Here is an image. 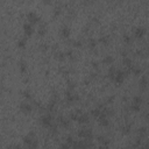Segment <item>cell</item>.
Returning <instances> with one entry per match:
<instances>
[{
	"label": "cell",
	"instance_id": "cell-5",
	"mask_svg": "<svg viewBox=\"0 0 149 149\" xmlns=\"http://www.w3.org/2000/svg\"><path fill=\"white\" fill-rule=\"evenodd\" d=\"M32 109H33L32 105H30V104H28V103H22L20 105V111L23 112L25 114H28V113H30V112H32Z\"/></svg>",
	"mask_w": 149,
	"mask_h": 149
},
{
	"label": "cell",
	"instance_id": "cell-18",
	"mask_svg": "<svg viewBox=\"0 0 149 149\" xmlns=\"http://www.w3.org/2000/svg\"><path fill=\"white\" fill-rule=\"evenodd\" d=\"M19 66H20V71L22 72V73H25V72L27 71V65H26V62H25V61H21Z\"/></svg>",
	"mask_w": 149,
	"mask_h": 149
},
{
	"label": "cell",
	"instance_id": "cell-20",
	"mask_svg": "<svg viewBox=\"0 0 149 149\" xmlns=\"http://www.w3.org/2000/svg\"><path fill=\"white\" fill-rule=\"evenodd\" d=\"M141 108V105H138V104H134L133 103L132 105H131V109H132L133 112H139Z\"/></svg>",
	"mask_w": 149,
	"mask_h": 149
},
{
	"label": "cell",
	"instance_id": "cell-4",
	"mask_svg": "<svg viewBox=\"0 0 149 149\" xmlns=\"http://www.w3.org/2000/svg\"><path fill=\"white\" fill-rule=\"evenodd\" d=\"M125 77H126V73H125V71H123V70H118L117 74H115V78H114V82L118 84V85H119V84H121L123 82Z\"/></svg>",
	"mask_w": 149,
	"mask_h": 149
},
{
	"label": "cell",
	"instance_id": "cell-29",
	"mask_svg": "<svg viewBox=\"0 0 149 149\" xmlns=\"http://www.w3.org/2000/svg\"><path fill=\"white\" fill-rule=\"evenodd\" d=\"M73 142H74V140L72 139V136H68V138H66V143H68V144L72 146V143H73Z\"/></svg>",
	"mask_w": 149,
	"mask_h": 149
},
{
	"label": "cell",
	"instance_id": "cell-26",
	"mask_svg": "<svg viewBox=\"0 0 149 149\" xmlns=\"http://www.w3.org/2000/svg\"><path fill=\"white\" fill-rule=\"evenodd\" d=\"M74 87H76V83H73V82H69L68 83V91H72Z\"/></svg>",
	"mask_w": 149,
	"mask_h": 149
},
{
	"label": "cell",
	"instance_id": "cell-37",
	"mask_svg": "<svg viewBox=\"0 0 149 149\" xmlns=\"http://www.w3.org/2000/svg\"><path fill=\"white\" fill-rule=\"evenodd\" d=\"M92 65L95 66L96 69H97V68H98V63H97V62H93V63H92Z\"/></svg>",
	"mask_w": 149,
	"mask_h": 149
},
{
	"label": "cell",
	"instance_id": "cell-19",
	"mask_svg": "<svg viewBox=\"0 0 149 149\" xmlns=\"http://www.w3.org/2000/svg\"><path fill=\"white\" fill-rule=\"evenodd\" d=\"M147 84H148V80H147V78H146V77H142V78H141L140 85H141V87H142V90H144V89H146Z\"/></svg>",
	"mask_w": 149,
	"mask_h": 149
},
{
	"label": "cell",
	"instance_id": "cell-34",
	"mask_svg": "<svg viewBox=\"0 0 149 149\" xmlns=\"http://www.w3.org/2000/svg\"><path fill=\"white\" fill-rule=\"evenodd\" d=\"M47 49H48V46H47V44H42V46H41V50H47Z\"/></svg>",
	"mask_w": 149,
	"mask_h": 149
},
{
	"label": "cell",
	"instance_id": "cell-27",
	"mask_svg": "<svg viewBox=\"0 0 149 149\" xmlns=\"http://www.w3.org/2000/svg\"><path fill=\"white\" fill-rule=\"evenodd\" d=\"M100 42L103 43V44H107V43H108V36H101Z\"/></svg>",
	"mask_w": 149,
	"mask_h": 149
},
{
	"label": "cell",
	"instance_id": "cell-9",
	"mask_svg": "<svg viewBox=\"0 0 149 149\" xmlns=\"http://www.w3.org/2000/svg\"><path fill=\"white\" fill-rule=\"evenodd\" d=\"M78 122L79 123H87L89 122V115L86 114V113L80 114L79 118H78Z\"/></svg>",
	"mask_w": 149,
	"mask_h": 149
},
{
	"label": "cell",
	"instance_id": "cell-35",
	"mask_svg": "<svg viewBox=\"0 0 149 149\" xmlns=\"http://www.w3.org/2000/svg\"><path fill=\"white\" fill-rule=\"evenodd\" d=\"M109 146H105V144H100V147H99V149H108Z\"/></svg>",
	"mask_w": 149,
	"mask_h": 149
},
{
	"label": "cell",
	"instance_id": "cell-14",
	"mask_svg": "<svg viewBox=\"0 0 149 149\" xmlns=\"http://www.w3.org/2000/svg\"><path fill=\"white\" fill-rule=\"evenodd\" d=\"M61 34H62V36L63 37H69L70 36V30H69V28L68 27H63L62 28V30H61Z\"/></svg>",
	"mask_w": 149,
	"mask_h": 149
},
{
	"label": "cell",
	"instance_id": "cell-30",
	"mask_svg": "<svg viewBox=\"0 0 149 149\" xmlns=\"http://www.w3.org/2000/svg\"><path fill=\"white\" fill-rule=\"evenodd\" d=\"M123 40H125V42H126V43H131V42H132V37L129 36V35H125Z\"/></svg>",
	"mask_w": 149,
	"mask_h": 149
},
{
	"label": "cell",
	"instance_id": "cell-16",
	"mask_svg": "<svg viewBox=\"0 0 149 149\" xmlns=\"http://www.w3.org/2000/svg\"><path fill=\"white\" fill-rule=\"evenodd\" d=\"M91 114L93 115V117H96V118H99V117H100V114H101V109H99L97 107V108L92 109V111H91Z\"/></svg>",
	"mask_w": 149,
	"mask_h": 149
},
{
	"label": "cell",
	"instance_id": "cell-25",
	"mask_svg": "<svg viewBox=\"0 0 149 149\" xmlns=\"http://www.w3.org/2000/svg\"><path fill=\"white\" fill-rule=\"evenodd\" d=\"M112 62H113V57H112V56H106V57L104 58V63L111 64Z\"/></svg>",
	"mask_w": 149,
	"mask_h": 149
},
{
	"label": "cell",
	"instance_id": "cell-38",
	"mask_svg": "<svg viewBox=\"0 0 149 149\" xmlns=\"http://www.w3.org/2000/svg\"><path fill=\"white\" fill-rule=\"evenodd\" d=\"M83 149H85V148H83Z\"/></svg>",
	"mask_w": 149,
	"mask_h": 149
},
{
	"label": "cell",
	"instance_id": "cell-6",
	"mask_svg": "<svg viewBox=\"0 0 149 149\" xmlns=\"http://www.w3.org/2000/svg\"><path fill=\"white\" fill-rule=\"evenodd\" d=\"M144 34H146V29H144L143 27H138V28L135 29V32H134L135 37H138V39H141V37H143Z\"/></svg>",
	"mask_w": 149,
	"mask_h": 149
},
{
	"label": "cell",
	"instance_id": "cell-1",
	"mask_svg": "<svg viewBox=\"0 0 149 149\" xmlns=\"http://www.w3.org/2000/svg\"><path fill=\"white\" fill-rule=\"evenodd\" d=\"M52 115L50 114V113H47V114H44L42 118H41V123H42L43 126L46 127H51L54 123H52Z\"/></svg>",
	"mask_w": 149,
	"mask_h": 149
},
{
	"label": "cell",
	"instance_id": "cell-32",
	"mask_svg": "<svg viewBox=\"0 0 149 149\" xmlns=\"http://www.w3.org/2000/svg\"><path fill=\"white\" fill-rule=\"evenodd\" d=\"M73 46L77 47V48H80V47L83 46V43H82V41H74V42H73Z\"/></svg>",
	"mask_w": 149,
	"mask_h": 149
},
{
	"label": "cell",
	"instance_id": "cell-24",
	"mask_svg": "<svg viewBox=\"0 0 149 149\" xmlns=\"http://www.w3.org/2000/svg\"><path fill=\"white\" fill-rule=\"evenodd\" d=\"M89 46H90V48H96V46H97V41L93 40V39H90L89 40Z\"/></svg>",
	"mask_w": 149,
	"mask_h": 149
},
{
	"label": "cell",
	"instance_id": "cell-21",
	"mask_svg": "<svg viewBox=\"0 0 149 149\" xmlns=\"http://www.w3.org/2000/svg\"><path fill=\"white\" fill-rule=\"evenodd\" d=\"M133 103L138 104V105H141V104H142V98H141L140 96H135V97L133 98Z\"/></svg>",
	"mask_w": 149,
	"mask_h": 149
},
{
	"label": "cell",
	"instance_id": "cell-33",
	"mask_svg": "<svg viewBox=\"0 0 149 149\" xmlns=\"http://www.w3.org/2000/svg\"><path fill=\"white\" fill-rule=\"evenodd\" d=\"M60 149H70V144H68V143H63L62 146H61V148Z\"/></svg>",
	"mask_w": 149,
	"mask_h": 149
},
{
	"label": "cell",
	"instance_id": "cell-7",
	"mask_svg": "<svg viewBox=\"0 0 149 149\" xmlns=\"http://www.w3.org/2000/svg\"><path fill=\"white\" fill-rule=\"evenodd\" d=\"M27 17L29 19V21L32 23H36L40 21V17H39V15L35 14V13H33V12H30V13H28V15H27Z\"/></svg>",
	"mask_w": 149,
	"mask_h": 149
},
{
	"label": "cell",
	"instance_id": "cell-31",
	"mask_svg": "<svg viewBox=\"0 0 149 149\" xmlns=\"http://www.w3.org/2000/svg\"><path fill=\"white\" fill-rule=\"evenodd\" d=\"M23 97L27 98V99H30V98H32V95H30V92L29 91H25L23 92Z\"/></svg>",
	"mask_w": 149,
	"mask_h": 149
},
{
	"label": "cell",
	"instance_id": "cell-13",
	"mask_svg": "<svg viewBox=\"0 0 149 149\" xmlns=\"http://www.w3.org/2000/svg\"><path fill=\"white\" fill-rule=\"evenodd\" d=\"M47 25L46 23H42L40 26V28H39V34L41 35V36H43V35H46L47 34Z\"/></svg>",
	"mask_w": 149,
	"mask_h": 149
},
{
	"label": "cell",
	"instance_id": "cell-8",
	"mask_svg": "<svg viewBox=\"0 0 149 149\" xmlns=\"http://www.w3.org/2000/svg\"><path fill=\"white\" fill-rule=\"evenodd\" d=\"M23 30H25V34L27 35V36H30V35L33 34V27L30 23H25L23 25Z\"/></svg>",
	"mask_w": 149,
	"mask_h": 149
},
{
	"label": "cell",
	"instance_id": "cell-36",
	"mask_svg": "<svg viewBox=\"0 0 149 149\" xmlns=\"http://www.w3.org/2000/svg\"><path fill=\"white\" fill-rule=\"evenodd\" d=\"M144 118H146L147 120H149V111H148V112H147L146 114H144Z\"/></svg>",
	"mask_w": 149,
	"mask_h": 149
},
{
	"label": "cell",
	"instance_id": "cell-23",
	"mask_svg": "<svg viewBox=\"0 0 149 149\" xmlns=\"http://www.w3.org/2000/svg\"><path fill=\"white\" fill-rule=\"evenodd\" d=\"M25 46H26V39H22V40L17 41V47H20V48H25Z\"/></svg>",
	"mask_w": 149,
	"mask_h": 149
},
{
	"label": "cell",
	"instance_id": "cell-22",
	"mask_svg": "<svg viewBox=\"0 0 149 149\" xmlns=\"http://www.w3.org/2000/svg\"><path fill=\"white\" fill-rule=\"evenodd\" d=\"M65 56H66L65 52H61L60 51V52H57V54H56V56H55V57H57L60 61H63L64 58H65Z\"/></svg>",
	"mask_w": 149,
	"mask_h": 149
},
{
	"label": "cell",
	"instance_id": "cell-17",
	"mask_svg": "<svg viewBox=\"0 0 149 149\" xmlns=\"http://www.w3.org/2000/svg\"><path fill=\"white\" fill-rule=\"evenodd\" d=\"M108 119L107 118H99V125L101 126H108Z\"/></svg>",
	"mask_w": 149,
	"mask_h": 149
},
{
	"label": "cell",
	"instance_id": "cell-3",
	"mask_svg": "<svg viewBox=\"0 0 149 149\" xmlns=\"http://www.w3.org/2000/svg\"><path fill=\"white\" fill-rule=\"evenodd\" d=\"M65 98H66V101H68L69 104L74 103V101H77L78 99H79V97H78L76 93H72V91H66Z\"/></svg>",
	"mask_w": 149,
	"mask_h": 149
},
{
	"label": "cell",
	"instance_id": "cell-28",
	"mask_svg": "<svg viewBox=\"0 0 149 149\" xmlns=\"http://www.w3.org/2000/svg\"><path fill=\"white\" fill-rule=\"evenodd\" d=\"M132 72L134 74H139V73H141V69H140V68H135V66H133V68H132Z\"/></svg>",
	"mask_w": 149,
	"mask_h": 149
},
{
	"label": "cell",
	"instance_id": "cell-15",
	"mask_svg": "<svg viewBox=\"0 0 149 149\" xmlns=\"http://www.w3.org/2000/svg\"><path fill=\"white\" fill-rule=\"evenodd\" d=\"M131 129H132V126L131 125H125V126L121 127V131H122L123 134H128L131 132Z\"/></svg>",
	"mask_w": 149,
	"mask_h": 149
},
{
	"label": "cell",
	"instance_id": "cell-12",
	"mask_svg": "<svg viewBox=\"0 0 149 149\" xmlns=\"http://www.w3.org/2000/svg\"><path fill=\"white\" fill-rule=\"evenodd\" d=\"M98 141H99L101 144H105V146H109V143H111V141H109L108 139H106L105 136H99V138H98Z\"/></svg>",
	"mask_w": 149,
	"mask_h": 149
},
{
	"label": "cell",
	"instance_id": "cell-11",
	"mask_svg": "<svg viewBox=\"0 0 149 149\" xmlns=\"http://www.w3.org/2000/svg\"><path fill=\"white\" fill-rule=\"evenodd\" d=\"M147 133H148V129H147L146 127H141V128H139V131H138V134H139V136H140V139L144 138V136L147 135Z\"/></svg>",
	"mask_w": 149,
	"mask_h": 149
},
{
	"label": "cell",
	"instance_id": "cell-10",
	"mask_svg": "<svg viewBox=\"0 0 149 149\" xmlns=\"http://www.w3.org/2000/svg\"><path fill=\"white\" fill-rule=\"evenodd\" d=\"M58 121H60V123H61V126H63V127H68L69 126V119H66V118H64V117H60L58 118Z\"/></svg>",
	"mask_w": 149,
	"mask_h": 149
},
{
	"label": "cell",
	"instance_id": "cell-2",
	"mask_svg": "<svg viewBox=\"0 0 149 149\" xmlns=\"http://www.w3.org/2000/svg\"><path fill=\"white\" fill-rule=\"evenodd\" d=\"M78 135L80 138H83L84 140H91L92 139V132L90 129H80L78 132Z\"/></svg>",
	"mask_w": 149,
	"mask_h": 149
}]
</instances>
